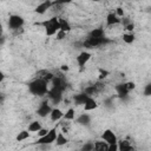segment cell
<instances>
[{"label":"cell","mask_w":151,"mask_h":151,"mask_svg":"<svg viewBox=\"0 0 151 151\" xmlns=\"http://www.w3.org/2000/svg\"><path fill=\"white\" fill-rule=\"evenodd\" d=\"M28 90L34 96H45L46 93H48V88H47V81L42 78H38L35 80H33L32 83H29L28 85Z\"/></svg>","instance_id":"6da1fadb"},{"label":"cell","mask_w":151,"mask_h":151,"mask_svg":"<svg viewBox=\"0 0 151 151\" xmlns=\"http://www.w3.org/2000/svg\"><path fill=\"white\" fill-rule=\"evenodd\" d=\"M44 28H45V33L46 35H54L57 34V32L60 29V22H59V18H51L47 19L42 22Z\"/></svg>","instance_id":"7a4b0ae2"},{"label":"cell","mask_w":151,"mask_h":151,"mask_svg":"<svg viewBox=\"0 0 151 151\" xmlns=\"http://www.w3.org/2000/svg\"><path fill=\"white\" fill-rule=\"evenodd\" d=\"M57 136H58L57 130H55V129H51L45 136L39 137V139H38L37 143H38L39 145H50V144H52V143L55 142Z\"/></svg>","instance_id":"3957f363"},{"label":"cell","mask_w":151,"mask_h":151,"mask_svg":"<svg viewBox=\"0 0 151 151\" xmlns=\"http://www.w3.org/2000/svg\"><path fill=\"white\" fill-rule=\"evenodd\" d=\"M24 22L25 21H24L22 17L17 15V14H12V15H9V19H8V27L12 29H18V28L22 27Z\"/></svg>","instance_id":"277c9868"},{"label":"cell","mask_w":151,"mask_h":151,"mask_svg":"<svg viewBox=\"0 0 151 151\" xmlns=\"http://www.w3.org/2000/svg\"><path fill=\"white\" fill-rule=\"evenodd\" d=\"M52 5H54L51 0H45V1H42L41 4H39L37 7H35V13H38V14H45L46 12H47V9H50L51 8V6Z\"/></svg>","instance_id":"5b68a950"},{"label":"cell","mask_w":151,"mask_h":151,"mask_svg":"<svg viewBox=\"0 0 151 151\" xmlns=\"http://www.w3.org/2000/svg\"><path fill=\"white\" fill-rule=\"evenodd\" d=\"M90 58H91V53H90V52L84 51V52L79 53V54H78V57L76 58L78 66H79V67H84V66L86 65V63L90 60Z\"/></svg>","instance_id":"8992f818"},{"label":"cell","mask_w":151,"mask_h":151,"mask_svg":"<svg viewBox=\"0 0 151 151\" xmlns=\"http://www.w3.org/2000/svg\"><path fill=\"white\" fill-rule=\"evenodd\" d=\"M101 139L105 140V142L109 143V144L118 143V142H117V137H116V134L113 133L112 130H105V131L103 132V134H101Z\"/></svg>","instance_id":"52a82bcc"},{"label":"cell","mask_w":151,"mask_h":151,"mask_svg":"<svg viewBox=\"0 0 151 151\" xmlns=\"http://www.w3.org/2000/svg\"><path fill=\"white\" fill-rule=\"evenodd\" d=\"M61 93H63L61 90L55 88V87H52V90L48 91V97L51 98V100H52L54 104H57V103H59L60 99H61Z\"/></svg>","instance_id":"ba28073f"},{"label":"cell","mask_w":151,"mask_h":151,"mask_svg":"<svg viewBox=\"0 0 151 151\" xmlns=\"http://www.w3.org/2000/svg\"><path fill=\"white\" fill-rule=\"evenodd\" d=\"M51 111H52V109L50 107V105H48L47 103L40 104V106H39L38 110H37V112H38V114H39L40 117H46L47 114L51 113Z\"/></svg>","instance_id":"9c48e42d"},{"label":"cell","mask_w":151,"mask_h":151,"mask_svg":"<svg viewBox=\"0 0 151 151\" xmlns=\"http://www.w3.org/2000/svg\"><path fill=\"white\" fill-rule=\"evenodd\" d=\"M119 22H120V19L116 13H109L107 14V17H106V25L107 26H113V25H117Z\"/></svg>","instance_id":"30bf717a"},{"label":"cell","mask_w":151,"mask_h":151,"mask_svg":"<svg viewBox=\"0 0 151 151\" xmlns=\"http://www.w3.org/2000/svg\"><path fill=\"white\" fill-rule=\"evenodd\" d=\"M97 107H98L97 101H96L93 98L88 97V98L86 99L85 104H84V110H85V111H92V110H94V109H97Z\"/></svg>","instance_id":"8fae6325"},{"label":"cell","mask_w":151,"mask_h":151,"mask_svg":"<svg viewBox=\"0 0 151 151\" xmlns=\"http://www.w3.org/2000/svg\"><path fill=\"white\" fill-rule=\"evenodd\" d=\"M50 117H51V120L57 122V120H59V119H61L64 117V113L59 109H52V111L50 113Z\"/></svg>","instance_id":"7c38bea8"},{"label":"cell","mask_w":151,"mask_h":151,"mask_svg":"<svg viewBox=\"0 0 151 151\" xmlns=\"http://www.w3.org/2000/svg\"><path fill=\"white\" fill-rule=\"evenodd\" d=\"M109 143H106L105 140H97L94 143V150L97 151H109Z\"/></svg>","instance_id":"4fadbf2b"},{"label":"cell","mask_w":151,"mask_h":151,"mask_svg":"<svg viewBox=\"0 0 151 151\" xmlns=\"http://www.w3.org/2000/svg\"><path fill=\"white\" fill-rule=\"evenodd\" d=\"M52 85H53V87L59 88V90H61V91L65 90L64 80H63L61 78H59V77H53V79H52Z\"/></svg>","instance_id":"5bb4252c"},{"label":"cell","mask_w":151,"mask_h":151,"mask_svg":"<svg viewBox=\"0 0 151 151\" xmlns=\"http://www.w3.org/2000/svg\"><path fill=\"white\" fill-rule=\"evenodd\" d=\"M116 91H117V93H118L119 97H124V96H126V94L129 93V90H127V87H126L125 84H119V85H117V86H116Z\"/></svg>","instance_id":"9a60e30c"},{"label":"cell","mask_w":151,"mask_h":151,"mask_svg":"<svg viewBox=\"0 0 151 151\" xmlns=\"http://www.w3.org/2000/svg\"><path fill=\"white\" fill-rule=\"evenodd\" d=\"M90 120H91V118H90L88 114H86V113H81V114L78 117L77 123H79V124H81V125H87V124L90 123Z\"/></svg>","instance_id":"2e32d148"},{"label":"cell","mask_w":151,"mask_h":151,"mask_svg":"<svg viewBox=\"0 0 151 151\" xmlns=\"http://www.w3.org/2000/svg\"><path fill=\"white\" fill-rule=\"evenodd\" d=\"M123 41L125 44H132L134 41V34L132 32H127L123 34Z\"/></svg>","instance_id":"e0dca14e"},{"label":"cell","mask_w":151,"mask_h":151,"mask_svg":"<svg viewBox=\"0 0 151 151\" xmlns=\"http://www.w3.org/2000/svg\"><path fill=\"white\" fill-rule=\"evenodd\" d=\"M59 22H60V29L61 31H64L66 33L71 31V26H70V24L66 19H59Z\"/></svg>","instance_id":"ac0fdd59"},{"label":"cell","mask_w":151,"mask_h":151,"mask_svg":"<svg viewBox=\"0 0 151 151\" xmlns=\"http://www.w3.org/2000/svg\"><path fill=\"white\" fill-rule=\"evenodd\" d=\"M88 97H90V96L85 92V93H81V94L76 96V97H74V101H76L77 104H85V101H86V99H87Z\"/></svg>","instance_id":"d6986e66"},{"label":"cell","mask_w":151,"mask_h":151,"mask_svg":"<svg viewBox=\"0 0 151 151\" xmlns=\"http://www.w3.org/2000/svg\"><path fill=\"white\" fill-rule=\"evenodd\" d=\"M41 129V124L39 122H32L29 125H28V131L29 132H38L39 130Z\"/></svg>","instance_id":"ffe728a7"},{"label":"cell","mask_w":151,"mask_h":151,"mask_svg":"<svg viewBox=\"0 0 151 151\" xmlns=\"http://www.w3.org/2000/svg\"><path fill=\"white\" fill-rule=\"evenodd\" d=\"M103 35H104L103 28H94L90 33V37H92V38H103Z\"/></svg>","instance_id":"44dd1931"},{"label":"cell","mask_w":151,"mask_h":151,"mask_svg":"<svg viewBox=\"0 0 151 151\" xmlns=\"http://www.w3.org/2000/svg\"><path fill=\"white\" fill-rule=\"evenodd\" d=\"M28 137H29V131H28V130H22V131H20V132L18 133L17 140H18V142H22V140L27 139Z\"/></svg>","instance_id":"7402d4cb"},{"label":"cell","mask_w":151,"mask_h":151,"mask_svg":"<svg viewBox=\"0 0 151 151\" xmlns=\"http://www.w3.org/2000/svg\"><path fill=\"white\" fill-rule=\"evenodd\" d=\"M55 143H57V145H58V146H61V145H64V144H66V143H67V138H66L61 132H59V133H58V136H57Z\"/></svg>","instance_id":"603a6c76"},{"label":"cell","mask_w":151,"mask_h":151,"mask_svg":"<svg viewBox=\"0 0 151 151\" xmlns=\"http://www.w3.org/2000/svg\"><path fill=\"white\" fill-rule=\"evenodd\" d=\"M119 150H122V151H129V150H132V146L129 144V142H126V140H122L120 143H119Z\"/></svg>","instance_id":"cb8c5ba5"},{"label":"cell","mask_w":151,"mask_h":151,"mask_svg":"<svg viewBox=\"0 0 151 151\" xmlns=\"http://www.w3.org/2000/svg\"><path fill=\"white\" fill-rule=\"evenodd\" d=\"M64 118H65V120H72L74 118V110L68 109L66 111V113H64Z\"/></svg>","instance_id":"d4e9b609"},{"label":"cell","mask_w":151,"mask_h":151,"mask_svg":"<svg viewBox=\"0 0 151 151\" xmlns=\"http://www.w3.org/2000/svg\"><path fill=\"white\" fill-rule=\"evenodd\" d=\"M66 37V32H64V31H61V29H59L58 32H57V39L58 40H61V39H64Z\"/></svg>","instance_id":"484cf974"},{"label":"cell","mask_w":151,"mask_h":151,"mask_svg":"<svg viewBox=\"0 0 151 151\" xmlns=\"http://www.w3.org/2000/svg\"><path fill=\"white\" fill-rule=\"evenodd\" d=\"M144 96H151V84L145 85V87H144Z\"/></svg>","instance_id":"4316f807"},{"label":"cell","mask_w":151,"mask_h":151,"mask_svg":"<svg viewBox=\"0 0 151 151\" xmlns=\"http://www.w3.org/2000/svg\"><path fill=\"white\" fill-rule=\"evenodd\" d=\"M72 0H55L53 4L55 5H66V4H71Z\"/></svg>","instance_id":"83f0119b"},{"label":"cell","mask_w":151,"mask_h":151,"mask_svg":"<svg viewBox=\"0 0 151 151\" xmlns=\"http://www.w3.org/2000/svg\"><path fill=\"white\" fill-rule=\"evenodd\" d=\"M48 131H50V130H47V129H42V127H41V129L38 131V136H39V137H42V136H45Z\"/></svg>","instance_id":"f1b7e54d"},{"label":"cell","mask_w":151,"mask_h":151,"mask_svg":"<svg viewBox=\"0 0 151 151\" xmlns=\"http://www.w3.org/2000/svg\"><path fill=\"white\" fill-rule=\"evenodd\" d=\"M116 150H119V146L117 145V143L109 145V151H116Z\"/></svg>","instance_id":"f546056e"},{"label":"cell","mask_w":151,"mask_h":151,"mask_svg":"<svg viewBox=\"0 0 151 151\" xmlns=\"http://www.w3.org/2000/svg\"><path fill=\"white\" fill-rule=\"evenodd\" d=\"M116 14H117L119 18H122V17L124 15V9H123L122 7H118V8L116 9Z\"/></svg>","instance_id":"4dcf8cb0"},{"label":"cell","mask_w":151,"mask_h":151,"mask_svg":"<svg viewBox=\"0 0 151 151\" xmlns=\"http://www.w3.org/2000/svg\"><path fill=\"white\" fill-rule=\"evenodd\" d=\"M83 150H94V144H86L83 146Z\"/></svg>","instance_id":"1f68e13d"},{"label":"cell","mask_w":151,"mask_h":151,"mask_svg":"<svg viewBox=\"0 0 151 151\" xmlns=\"http://www.w3.org/2000/svg\"><path fill=\"white\" fill-rule=\"evenodd\" d=\"M125 85H126V87H127V90H129V91H131V90H133V88L136 87L134 83H131V81H130V83H126Z\"/></svg>","instance_id":"d6a6232c"},{"label":"cell","mask_w":151,"mask_h":151,"mask_svg":"<svg viewBox=\"0 0 151 151\" xmlns=\"http://www.w3.org/2000/svg\"><path fill=\"white\" fill-rule=\"evenodd\" d=\"M133 28H134V25H133V24H127V25L125 26V29H127L129 32H132Z\"/></svg>","instance_id":"836d02e7"},{"label":"cell","mask_w":151,"mask_h":151,"mask_svg":"<svg viewBox=\"0 0 151 151\" xmlns=\"http://www.w3.org/2000/svg\"><path fill=\"white\" fill-rule=\"evenodd\" d=\"M106 74H107V72L106 71H100V76H99V79H103V78H105L106 77Z\"/></svg>","instance_id":"e575fe53"},{"label":"cell","mask_w":151,"mask_h":151,"mask_svg":"<svg viewBox=\"0 0 151 151\" xmlns=\"http://www.w3.org/2000/svg\"><path fill=\"white\" fill-rule=\"evenodd\" d=\"M61 70H63V71H67V70H68V66H67V65H63V66H61Z\"/></svg>","instance_id":"d590c367"},{"label":"cell","mask_w":151,"mask_h":151,"mask_svg":"<svg viewBox=\"0 0 151 151\" xmlns=\"http://www.w3.org/2000/svg\"><path fill=\"white\" fill-rule=\"evenodd\" d=\"M93 1H100V0H93Z\"/></svg>","instance_id":"8d00e7d4"}]
</instances>
